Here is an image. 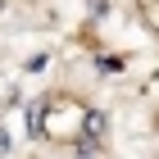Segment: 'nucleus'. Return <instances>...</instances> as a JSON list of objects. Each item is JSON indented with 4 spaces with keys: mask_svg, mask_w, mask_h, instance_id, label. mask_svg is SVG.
<instances>
[{
    "mask_svg": "<svg viewBox=\"0 0 159 159\" xmlns=\"http://www.w3.org/2000/svg\"><path fill=\"white\" fill-rule=\"evenodd\" d=\"M5 150H9V136H5V132H0V155H5Z\"/></svg>",
    "mask_w": 159,
    "mask_h": 159,
    "instance_id": "1",
    "label": "nucleus"
}]
</instances>
